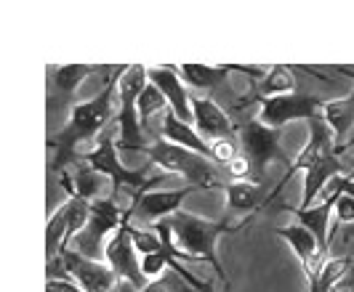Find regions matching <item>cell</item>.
I'll list each match as a JSON object with an SVG mask.
<instances>
[{
	"mask_svg": "<svg viewBox=\"0 0 354 292\" xmlns=\"http://www.w3.org/2000/svg\"><path fill=\"white\" fill-rule=\"evenodd\" d=\"M142 292H195L192 287H187V282L176 274V271H165L158 279H152Z\"/></svg>",
	"mask_w": 354,
	"mask_h": 292,
	"instance_id": "4316f807",
	"label": "cell"
},
{
	"mask_svg": "<svg viewBox=\"0 0 354 292\" xmlns=\"http://www.w3.org/2000/svg\"><path fill=\"white\" fill-rule=\"evenodd\" d=\"M136 155L149 157L152 165L162 168V173L168 175H181L187 181V186H195V189L205 191V189H224V184L218 181L221 178V171L213 165L211 159L195 155L189 149H181V146H174L168 141H149L147 146H142Z\"/></svg>",
	"mask_w": 354,
	"mask_h": 292,
	"instance_id": "277c9868",
	"label": "cell"
},
{
	"mask_svg": "<svg viewBox=\"0 0 354 292\" xmlns=\"http://www.w3.org/2000/svg\"><path fill=\"white\" fill-rule=\"evenodd\" d=\"M341 173H344V165H341L338 155H330L325 157V159H319V162H315V165H309L304 171V189H301V205H299V210H306V207L315 205V199L328 189V184L333 178H338Z\"/></svg>",
	"mask_w": 354,
	"mask_h": 292,
	"instance_id": "2e32d148",
	"label": "cell"
},
{
	"mask_svg": "<svg viewBox=\"0 0 354 292\" xmlns=\"http://www.w3.org/2000/svg\"><path fill=\"white\" fill-rule=\"evenodd\" d=\"M131 242H133V250L136 255L144 258V255H152V253H160L162 244H160V237L152 231V228H136L131 224Z\"/></svg>",
	"mask_w": 354,
	"mask_h": 292,
	"instance_id": "484cf974",
	"label": "cell"
},
{
	"mask_svg": "<svg viewBox=\"0 0 354 292\" xmlns=\"http://www.w3.org/2000/svg\"><path fill=\"white\" fill-rule=\"evenodd\" d=\"M192 104V117H195V130L203 141H218V138H234V125L230 115L213 101L211 96H197L189 93Z\"/></svg>",
	"mask_w": 354,
	"mask_h": 292,
	"instance_id": "4fadbf2b",
	"label": "cell"
},
{
	"mask_svg": "<svg viewBox=\"0 0 354 292\" xmlns=\"http://www.w3.org/2000/svg\"><path fill=\"white\" fill-rule=\"evenodd\" d=\"M330 186H333L338 194H346V197L354 199V178H341V175H338V178L330 181Z\"/></svg>",
	"mask_w": 354,
	"mask_h": 292,
	"instance_id": "4dcf8cb0",
	"label": "cell"
},
{
	"mask_svg": "<svg viewBox=\"0 0 354 292\" xmlns=\"http://www.w3.org/2000/svg\"><path fill=\"white\" fill-rule=\"evenodd\" d=\"M46 292H83L72 279H48L46 282Z\"/></svg>",
	"mask_w": 354,
	"mask_h": 292,
	"instance_id": "f546056e",
	"label": "cell"
},
{
	"mask_svg": "<svg viewBox=\"0 0 354 292\" xmlns=\"http://www.w3.org/2000/svg\"><path fill=\"white\" fill-rule=\"evenodd\" d=\"M147 86V67L144 64H125L123 75L118 80V99H120V115H118V136L115 149L118 155H136L142 146H147V133L136 117V99Z\"/></svg>",
	"mask_w": 354,
	"mask_h": 292,
	"instance_id": "5b68a950",
	"label": "cell"
},
{
	"mask_svg": "<svg viewBox=\"0 0 354 292\" xmlns=\"http://www.w3.org/2000/svg\"><path fill=\"white\" fill-rule=\"evenodd\" d=\"M128 218V210L118 202L106 199H93L88 213V224L83 226V231L75 237V253H80L88 260H104L106 242L112 240V234L123 226Z\"/></svg>",
	"mask_w": 354,
	"mask_h": 292,
	"instance_id": "52a82bcc",
	"label": "cell"
},
{
	"mask_svg": "<svg viewBox=\"0 0 354 292\" xmlns=\"http://www.w3.org/2000/svg\"><path fill=\"white\" fill-rule=\"evenodd\" d=\"M352 146H354V138L349 141V144H346V146H344V149H352ZM344 149H341V152H344Z\"/></svg>",
	"mask_w": 354,
	"mask_h": 292,
	"instance_id": "836d02e7",
	"label": "cell"
},
{
	"mask_svg": "<svg viewBox=\"0 0 354 292\" xmlns=\"http://www.w3.org/2000/svg\"><path fill=\"white\" fill-rule=\"evenodd\" d=\"M230 64H218V67H208V64H181L178 75H184V80L195 90H216L224 86V80L230 77Z\"/></svg>",
	"mask_w": 354,
	"mask_h": 292,
	"instance_id": "7402d4cb",
	"label": "cell"
},
{
	"mask_svg": "<svg viewBox=\"0 0 354 292\" xmlns=\"http://www.w3.org/2000/svg\"><path fill=\"white\" fill-rule=\"evenodd\" d=\"M96 67L91 64H64V67L51 69V86L56 93V106H62L64 101H70L72 93L83 86V80L88 77Z\"/></svg>",
	"mask_w": 354,
	"mask_h": 292,
	"instance_id": "44dd1931",
	"label": "cell"
},
{
	"mask_svg": "<svg viewBox=\"0 0 354 292\" xmlns=\"http://www.w3.org/2000/svg\"><path fill=\"white\" fill-rule=\"evenodd\" d=\"M147 83H152L162 93L168 109L176 115L178 120L187 122V125H195L192 104H189V90L184 88L178 67H171V64H165V67H147Z\"/></svg>",
	"mask_w": 354,
	"mask_h": 292,
	"instance_id": "7c38bea8",
	"label": "cell"
},
{
	"mask_svg": "<svg viewBox=\"0 0 354 292\" xmlns=\"http://www.w3.org/2000/svg\"><path fill=\"white\" fill-rule=\"evenodd\" d=\"M208 149H211L213 162H218V165H224V168L230 165L234 157L240 155V146H237L234 138H218V141H211Z\"/></svg>",
	"mask_w": 354,
	"mask_h": 292,
	"instance_id": "83f0119b",
	"label": "cell"
},
{
	"mask_svg": "<svg viewBox=\"0 0 354 292\" xmlns=\"http://www.w3.org/2000/svg\"><path fill=\"white\" fill-rule=\"evenodd\" d=\"M259 101H261L259 122L280 130L288 122L315 120L325 99H319L315 93H288V96H272V99H259Z\"/></svg>",
	"mask_w": 354,
	"mask_h": 292,
	"instance_id": "ba28073f",
	"label": "cell"
},
{
	"mask_svg": "<svg viewBox=\"0 0 354 292\" xmlns=\"http://www.w3.org/2000/svg\"><path fill=\"white\" fill-rule=\"evenodd\" d=\"M162 141H168V144H174V146H181V149H189V152L205 157V159H211L208 141H203V138L197 136L195 128L178 120L171 109L162 112Z\"/></svg>",
	"mask_w": 354,
	"mask_h": 292,
	"instance_id": "e0dca14e",
	"label": "cell"
},
{
	"mask_svg": "<svg viewBox=\"0 0 354 292\" xmlns=\"http://www.w3.org/2000/svg\"><path fill=\"white\" fill-rule=\"evenodd\" d=\"M333 191H336V189H333ZM333 215H336V224H333V231H330V237L336 234L338 226H354V199H352V197H346V194H338V191H336Z\"/></svg>",
	"mask_w": 354,
	"mask_h": 292,
	"instance_id": "f1b7e54d",
	"label": "cell"
},
{
	"mask_svg": "<svg viewBox=\"0 0 354 292\" xmlns=\"http://www.w3.org/2000/svg\"><path fill=\"white\" fill-rule=\"evenodd\" d=\"M80 162H86L91 171H96L99 175H104L106 181L112 184V189H109V199H112V202H118V205H120V191L123 189H131L133 194H139V191H152L160 181H165V178H168V173L147 175L149 168H152V162H147V165L139 168V171L125 168L120 155H118V149H115V136H112V133H106V130L99 136L96 146L88 149L86 155L80 157Z\"/></svg>",
	"mask_w": 354,
	"mask_h": 292,
	"instance_id": "3957f363",
	"label": "cell"
},
{
	"mask_svg": "<svg viewBox=\"0 0 354 292\" xmlns=\"http://www.w3.org/2000/svg\"><path fill=\"white\" fill-rule=\"evenodd\" d=\"M67 226H70V210L64 202L48 218V226H46V258L48 260L56 258L67 247Z\"/></svg>",
	"mask_w": 354,
	"mask_h": 292,
	"instance_id": "cb8c5ba5",
	"label": "cell"
},
{
	"mask_svg": "<svg viewBox=\"0 0 354 292\" xmlns=\"http://www.w3.org/2000/svg\"><path fill=\"white\" fill-rule=\"evenodd\" d=\"M195 186H184V189H152V191H139L131 197V202L125 205L131 221H142V224H158L162 218H171L174 213L181 210V202L195 194Z\"/></svg>",
	"mask_w": 354,
	"mask_h": 292,
	"instance_id": "30bf717a",
	"label": "cell"
},
{
	"mask_svg": "<svg viewBox=\"0 0 354 292\" xmlns=\"http://www.w3.org/2000/svg\"><path fill=\"white\" fill-rule=\"evenodd\" d=\"M224 292H232V284H230V282H227V284H224Z\"/></svg>",
	"mask_w": 354,
	"mask_h": 292,
	"instance_id": "e575fe53",
	"label": "cell"
},
{
	"mask_svg": "<svg viewBox=\"0 0 354 292\" xmlns=\"http://www.w3.org/2000/svg\"><path fill=\"white\" fill-rule=\"evenodd\" d=\"M165 109H168V104L162 99V93L152 83H147L142 88V93H139V99H136V117H139V125H142V130L147 136H149V120L155 115H162Z\"/></svg>",
	"mask_w": 354,
	"mask_h": 292,
	"instance_id": "d4e9b609",
	"label": "cell"
},
{
	"mask_svg": "<svg viewBox=\"0 0 354 292\" xmlns=\"http://www.w3.org/2000/svg\"><path fill=\"white\" fill-rule=\"evenodd\" d=\"M330 186V184H328ZM333 189V186H330ZM333 202H336V191L333 194H325L322 202H315L306 210H299V207H285L288 213H293V218L299 221V226H304L315 240H317L319 250L328 255L330 253V215H333Z\"/></svg>",
	"mask_w": 354,
	"mask_h": 292,
	"instance_id": "9a60e30c",
	"label": "cell"
},
{
	"mask_svg": "<svg viewBox=\"0 0 354 292\" xmlns=\"http://www.w3.org/2000/svg\"><path fill=\"white\" fill-rule=\"evenodd\" d=\"M64 271L70 274V279L80 287L83 292H115L120 287L118 276L112 274V269L104 260H88L80 253H75L70 247H64L59 253Z\"/></svg>",
	"mask_w": 354,
	"mask_h": 292,
	"instance_id": "8fae6325",
	"label": "cell"
},
{
	"mask_svg": "<svg viewBox=\"0 0 354 292\" xmlns=\"http://www.w3.org/2000/svg\"><path fill=\"white\" fill-rule=\"evenodd\" d=\"M293 88H296V77H293L290 67L274 64V67L266 69V75L259 80V86H256V90H253V96L240 99L237 106H245V104L259 101V99H272V96H288Z\"/></svg>",
	"mask_w": 354,
	"mask_h": 292,
	"instance_id": "d6986e66",
	"label": "cell"
},
{
	"mask_svg": "<svg viewBox=\"0 0 354 292\" xmlns=\"http://www.w3.org/2000/svg\"><path fill=\"white\" fill-rule=\"evenodd\" d=\"M336 69L341 72V75H346V77H349V80L354 83V69H349V67H336Z\"/></svg>",
	"mask_w": 354,
	"mask_h": 292,
	"instance_id": "d6a6232c",
	"label": "cell"
},
{
	"mask_svg": "<svg viewBox=\"0 0 354 292\" xmlns=\"http://www.w3.org/2000/svg\"><path fill=\"white\" fill-rule=\"evenodd\" d=\"M352 269V258L341 255V258H328L322 263L319 274L309 279V292H336V287L344 282V276Z\"/></svg>",
	"mask_w": 354,
	"mask_h": 292,
	"instance_id": "603a6c76",
	"label": "cell"
},
{
	"mask_svg": "<svg viewBox=\"0 0 354 292\" xmlns=\"http://www.w3.org/2000/svg\"><path fill=\"white\" fill-rule=\"evenodd\" d=\"M237 146L240 155L248 159L250 165V184L261 186L266 178V168L272 162H280L285 173L290 171V157L285 155L280 146V130L266 128L259 120H248L237 128Z\"/></svg>",
	"mask_w": 354,
	"mask_h": 292,
	"instance_id": "8992f818",
	"label": "cell"
},
{
	"mask_svg": "<svg viewBox=\"0 0 354 292\" xmlns=\"http://www.w3.org/2000/svg\"><path fill=\"white\" fill-rule=\"evenodd\" d=\"M224 194H227V210L230 215L240 213V215H256V210L264 205V194L261 186L250 184V181H230L224 184Z\"/></svg>",
	"mask_w": 354,
	"mask_h": 292,
	"instance_id": "ffe728a7",
	"label": "cell"
},
{
	"mask_svg": "<svg viewBox=\"0 0 354 292\" xmlns=\"http://www.w3.org/2000/svg\"><path fill=\"white\" fill-rule=\"evenodd\" d=\"M319 117H322V122L328 125V130L333 133V141L341 144L344 138L349 136V130L354 128V90L349 93V96L330 99V101L322 104Z\"/></svg>",
	"mask_w": 354,
	"mask_h": 292,
	"instance_id": "ac0fdd59",
	"label": "cell"
},
{
	"mask_svg": "<svg viewBox=\"0 0 354 292\" xmlns=\"http://www.w3.org/2000/svg\"><path fill=\"white\" fill-rule=\"evenodd\" d=\"M104 263L112 269V274L118 276V282L131 284L136 292H142L149 279L142 274V258L136 255L133 250V242H131V215L123 221V226L112 234V240L106 242L104 250Z\"/></svg>",
	"mask_w": 354,
	"mask_h": 292,
	"instance_id": "9c48e42d",
	"label": "cell"
},
{
	"mask_svg": "<svg viewBox=\"0 0 354 292\" xmlns=\"http://www.w3.org/2000/svg\"><path fill=\"white\" fill-rule=\"evenodd\" d=\"M274 234L280 237L283 242H288V247L296 253V258L301 263L304 269V276H306V282L309 279H315L319 274V269H322V263L328 260V255L319 250L317 240L299 224H290V226H277L274 228Z\"/></svg>",
	"mask_w": 354,
	"mask_h": 292,
	"instance_id": "5bb4252c",
	"label": "cell"
},
{
	"mask_svg": "<svg viewBox=\"0 0 354 292\" xmlns=\"http://www.w3.org/2000/svg\"><path fill=\"white\" fill-rule=\"evenodd\" d=\"M165 221H168V226H171L174 244H176L184 255L195 258L197 263H208L224 284L230 282V279H227V271H224V266L218 263L216 247H218V240H221L224 234L243 231V228L253 221V215L240 218L237 224H232L230 215H227V218H218V221H211V218H200V215H195V213H184V210H178V213H174V215L165 218Z\"/></svg>",
	"mask_w": 354,
	"mask_h": 292,
	"instance_id": "7a4b0ae2",
	"label": "cell"
},
{
	"mask_svg": "<svg viewBox=\"0 0 354 292\" xmlns=\"http://www.w3.org/2000/svg\"><path fill=\"white\" fill-rule=\"evenodd\" d=\"M338 287H354V266L349 269V274L344 276V282H341Z\"/></svg>",
	"mask_w": 354,
	"mask_h": 292,
	"instance_id": "1f68e13d",
	"label": "cell"
},
{
	"mask_svg": "<svg viewBox=\"0 0 354 292\" xmlns=\"http://www.w3.org/2000/svg\"><path fill=\"white\" fill-rule=\"evenodd\" d=\"M123 69H115L112 77L106 80V86L88 101L72 104L70 120L64 122V128L48 138V152H51V162L48 171L53 175L67 173L70 165H75L80 159V146L91 144V149L96 146L99 136L104 133V128L112 120V104L118 96V80L123 75Z\"/></svg>",
	"mask_w": 354,
	"mask_h": 292,
	"instance_id": "6da1fadb",
	"label": "cell"
}]
</instances>
